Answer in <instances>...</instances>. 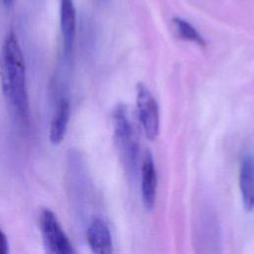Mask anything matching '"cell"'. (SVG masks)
Masks as SVG:
<instances>
[{"label": "cell", "instance_id": "cell-10", "mask_svg": "<svg viewBox=\"0 0 254 254\" xmlns=\"http://www.w3.org/2000/svg\"><path fill=\"white\" fill-rule=\"evenodd\" d=\"M173 24L180 38L186 41L195 43L201 47L204 46L205 42L203 38L200 36V34L196 31V29L190 23H189L188 21L180 17H175L173 18Z\"/></svg>", "mask_w": 254, "mask_h": 254}, {"label": "cell", "instance_id": "cell-12", "mask_svg": "<svg viewBox=\"0 0 254 254\" xmlns=\"http://www.w3.org/2000/svg\"><path fill=\"white\" fill-rule=\"evenodd\" d=\"M3 3L6 5V6H11L12 3L14 2V0H2Z\"/></svg>", "mask_w": 254, "mask_h": 254}, {"label": "cell", "instance_id": "cell-6", "mask_svg": "<svg viewBox=\"0 0 254 254\" xmlns=\"http://www.w3.org/2000/svg\"><path fill=\"white\" fill-rule=\"evenodd\" d=\"M86 240L93 254H112L113 243L108 224L100 217L93 218L86 229Z\"/></svg>", "mask_w": 254, "mask_h": 254}, {"label": "cell", "instance_id": "cell-7", "mask_svg": "<svg viewBox=\"0 0 254 254\" xmlns=\"http://www.w3.org/2000/svg\"><path fill=\"white\" fill-rule=\"evenodd\" d=\"M60 27L64 56L69 57L73 49L76 31V11L73 0H61Z\"/></svg>", "mask_w": 254, "mask_h": 254}, {"label": "cell", "instance_id": "cell-4", "mask_svg": "<svg viewBox=\"0 0 254 254\" xmlns=\"http://www.w3.org/2000/svg\"><path fill=\"white\" fill-rule=\"evenodd\" d=\"M136 90V102L142 128L146 138L154 141L160 131V116L157 101L144 83L138 82Z\"/></svg>", "mask_w": 254, "mask_h": 254}, {"label": "cell", "instance_id": "cell-2", "mask_svg": "<svg viewBox=\"0 0 254 254\" xmlns=\"http://www.w3.org/2000/svg\"><path fill=\"white\" fill-rule=\"evenodd\" d=\"M127 107L118 104L113 112L114 144L124 168L130 179H134L138 172L139 145L128 116Z\"/></svg>", "mask_w": 254, "mask_h": 254}, {"label": "cell", "instance_id": "cell-8", "mask_svg": "<svg viewBox=\"0 0 254 254\" xmlns=\"http://www.w3.org/2000/svg\"><path fill=\"white\" fill-rule=\"evenodd\" d=\"M70 119V102L67 96L62 95L57 102L51 124L49 138L53 145H60L67 133L68 122Z\"/></svg>", "mask_w": 254, "mask_h": 254}, {"label": "cell", "instance_id": "cell-3", "mask_svg": "<svg viewBox=\"0 0 254 254\" xmlns=\"http://www.w3.org/2000/svg\"><path fill=\"white\" fill-rule=\"evenodd\" d=\"M45 254H74L72 245L55 213L46 208L40 218Z\"/></svg>", "mask_w": 254, "mask_h": 254}, {"label": "cell", "instance_id": "cell-1", "mask_svg": "<svg viewBox=\"0 0 254 254\" xmlns=\"http://www.w3.org/2000/svg\"><path fill=\"white\" fill-rule=\"evenodd\" d=\"M0 78L5 99L23 124L30 122V102L25 59L19 40L9 32L0 52Z\"/></svg>", "mask_w": 254, "mask_h": 254}, {"label": "cell", "instance_id": "cell-11", "mask_svg": "<svg viewBox=\"0 0 254 254\" xmlns=\"http://www.w3.org/2000/svg\"><path fill=\"white\" fill-rule=\"evenodd\" d=\"M0 254H9L8 240L5 233L0 228Z\"/></svg>", "mask_w": 254, "mask_h": 254}, {"label": "cell", "instance_id": "cell-9", "mask_svg": "<svg viewBox=\"0 0 254 254\" xmlns=\"http://www.w3.org/2000/svg\"><path fill=\"white\" fill-rule=\"evenodd\" d=\"M239 190L245 211L254 209V157L247 155L242 159L239 170Z\"/></svg>", "mask_w": 254, "mask_h": 254}, {"label": "cell", "instance_id": "cell-5", "mask_svg": "<svg viewBox=\"0 0 254 254\" xmlns=\"http://www.w3.org/2000/svg\"><path fill=\"white\" fill-rule=\"evenodd\" d=\"M158 178L151 152L147 151L141 167V195L146 210H152L156 203Z\"/></svg>", "mask_w": 254, "mask_h": 254}]
</instances>
